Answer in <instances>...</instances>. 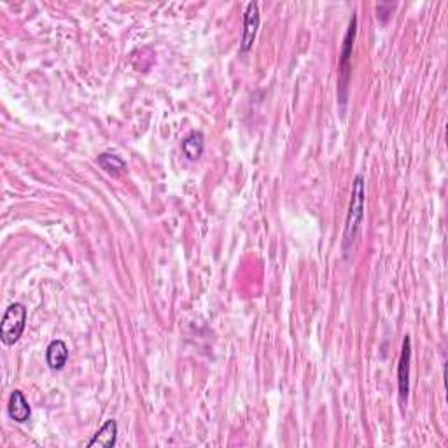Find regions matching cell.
<instances>
[{
  "mask_svg": "<svg viewBox=\"0 0 448 448\" xmlns=\"http://www.w3.org/2000/svg\"><path fill=\"white\" fill-rule=\"evenodd\" d=\"M7 413H9V417L13 418L14 422H18V424H23V422H27L28 418H30V404L25 399L23 392L18 391V389L11 392L9 404H7Z\"/></svg>",
  "mask_w": 448,
  "mask_h": 448,
  "instance_id": "cell-6",
  "label": "cell"
},
{
  "mask_svg": "<svg viewBox=\"0 0 448 448\" xmlns=\"http://www.w3.org/2000/svg\"><path fill=\"white\" fill-rule=\"evenodd\" d=\"M99 165L106 170L107 173H111L112 177H119L126 172V163L119 154L114 153H104L99 156Z\"/></svg>",
  "mask_w": 448,
  "mask_h": 448,
  "instance_id": "cell-10",
  "label": "cell"
},
{
  "mask_svg": "<svg viewBox=\"0 0 448 448\" xmlns=\"http://www.w3.org/2000/svg\"><path fill=\"white\" fill-rule=\"evenodd\" d=\"M259 28V9L258 4L251 2L247 4V9L244 14V30H242V42H240V51L247 53L249 49L254 44L256 34H258Z\"/></svg>",
  "mask_w": 448,
  "mask_h": 448,
  "instance_id": "cell-5",
  "label": "cell"
},
{
  "mask_svg": "<svg viewBox=\"0 0 448 448\" xmlns=\"http://www.w3.org/2000/svg\"><path fill=\"white\" fill-rule=\"evenodd\" d=\"M410 361H411V338L404 336L403 349H401L399 363H397V389H399V399L406 401L410 392Z\"/></svg>",
  "mask_w": 448,
  "mask_h": 448,
  "instance_id": "cell-4",
  "label": "cell"
},
{
  "mask_svg": "<svg viewBox=\"0 0 448 448\" xmlns=\"http://www.w3.org/2000/svg\"><path fill=\"white\" fill-rule=\"evenodd\" d=\"M357 35V16L354 14L352 21L349 25V30H347L345 39H343V48H342V56H340V86H338V99L340 106L345 107L347 97H349V82H350V55H352L354 41H356Z\"/></svg>",
  "mask_w": 448,
  "mask_h": 448,
  "instance_id": "cell-3",
  "label": "cell"
},
{
  "mask_svg": "<svg viewBox=\"0 0 448 448\" xmlns=\"http://www.w3.org/2000/svg\"><path fill=\"white\" fill-rule=\"evenodd\" d=\"M68 347L63 340H53L46 349V363L51 370H61L67 364Z\"/></svg>",
  "mask_w": 448,
  "mask_h": 448,
  "instance_id": "cell-8",
  "label": "cell"
},
{
  "mask_svg": "<svg viewBox=\"0 0 448 448\" xmlns=\"http://www.w3.org/2000/svg\"><path fill=\"white\" fill-rule=\"evenodd\" d=\"M364 197H366V187H364V177L357 173L354 177L352 197H350L349 214H347L345 228H343V249H349L354 244V238L359 233L361 224L364 218Z\"/></svg>",
  "mask_w": 448,
  "mask_h": 448,
  "instance_id": "cell-1",
  "label": "cell"
},
{
  "mask_svg": "<svg viewBox=\"0 0 448 448\" xmlns=\"http://www.w3.org/2000/svg\"><path fill=\"white\" fill-rule=\"evenodd\" d=\"M116 440H118V422L116 421H107L106 424L102 425V428L99 429V431L95 433V436H93L92 440L88 442L89 448H95V447H100V448H112L116 445Z\"/></svg>",
  "mask_w": 448,
  "mask_h": 448,
  "instance_id": "cell-7",
  "label": "cell"
},
{
  "mask_svg": "<svg viewBox=\"0 0 448 448\" xmlns=\"http://www.w3.org/2000/svg\"><path fill=\"white\" fill-rule=\"evenodd\" d=\"M204 147H205V139H204V133L201 132H189L182 140V151H184V156L187 160L194 161L201 156L204 153Z\"/></svg>",
  "mask_w": 448,
  "mask_h": 448,
  "instance_id": "cell-9",
  "label": "cell"
},
{
  "mask_svg": "<svg viewBox=\"0 0 448 448\" xmlns=\"http://www.w3.org/2000/svg\"><path fill=\"white\" fill-rule=\"evenodd\" d=\"M27 317L28 312L23 303L16 301L7 306L2 323H0V340H2L4 345H14L21 338L25 326H27Z\"/></svg>",
  "mask_w": 448,
  "mask_h": 448,
  "instance_id": "cell-2",
  "label": "cell"
}]
</instances>
